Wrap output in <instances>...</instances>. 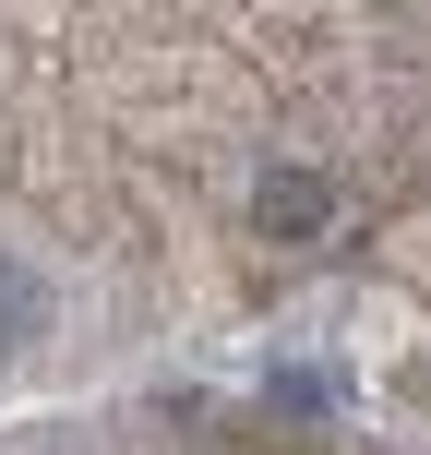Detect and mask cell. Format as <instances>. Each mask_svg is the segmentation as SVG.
<instances>
[{
	"mask_svg": "<svg viewBox=\"0 0 431 455\" xmlns=\"http://www.w3.org/2000/svg\"><path fill=\"white\" fill-rule=\"evenodd\" d=\"M251 216H264L275 240H312V228H336V180H323V168H264Z\"/></svg>",
	"mask_w": 431,
	"mask_h": 455,
	"instance_id": "obj_2",
	"label": "cell"
},
{
	"mask_svg": "<svg viewBox=\"0 0 431 455\" xmlns=\"http://www.w3.org/2000/svg\"><path fill=\"white\" fill-rule=\"evenodd\" d=\"M48 323H60V288H48V264H36V251H0V360L48 347Z\"/></svg>",
	"mask_w": 431,
	"mask_h": 455,
	"instance_id": "obj_1",
	"label": "cell"
}]
</instances>
